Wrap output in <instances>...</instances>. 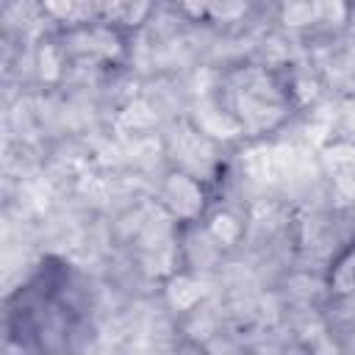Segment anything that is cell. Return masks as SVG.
I'll return each mask as SVG.
<instances>
[{"mask_svg":"<svg viewBox=\"0 0 355 355\" xmlns=\"http://www.w3.org/2000/svg\"><path fill=\"white\" fill-rule=\"evenodd\" d=\"M155 11V0H105V19L122 31L141 28Z\"/></svg>","mask_w":355,"mask_h":355,"instance_id":"ba28073f","label":"cell"},{"mask_svg":"<svg viewBox=\"0 0 355 355\" xmlns=\"http://www.w3.org/2000/svg\"><path fill=\"white\" fill-rule=\"evenodd\" d=\"M164 294H166V302H169L175 311L186 313V311H194V308L202 302L205 286H202V280H200L194 272L178 269V272H172V275L166 277Z\"/></svg>","mask_w":355,"mask_h":355,"instance_id":"52a82bcc","label":"cell"},{"mask_svg":"<svg viewBox=\"0 0 355 355\" xmlns=\"http://www.w3.org/2000/svg\"><path fill=\"white\" fill-rule=\"evenodd\" d=\"M208 6H211V0H178L180 14H183L186 19H191V22H205Z\"/></svg>","mask_w":355,"mask_h":355,"instance_id":"5bb4252c","label":"cell"},{"mask_svg":"<svg viewBox=\"0 0 355 355\" xmlns=\"http://www.w3.org/2000/svg\"><path fill=\"white\" fill-rule=\"evenodd\" d=\"M225 108L233 114L244 136H266L291 114L288 83L261 64L236 67L225 78Z\"/></svg>","mask_w":355,"mask_h":355,"instance_id":"6da1fadb","label":"cell"},{"mask_svg":"<svg viewBox=\"0 0 355 355\" xmlns=\"http://www.w3.org/2000/svg\"><path fill=\"white\" fill-rule=\"evenodd\" d=\"M324 288L333 300H352L355 297V239H349L327 263Z\"/></svg>","mask_w":355,"mask_h":355,"instance_id":"5b68a950","label":"cell"},{"mask_svg":"<svg viewBox=\"0 0 355 355\" xmlns=\"http://www.w3.org/2000/svg\"><path fill=\"white\" fill-rule=\"evenodd\" d=\"M252 11V0H211L205 22L211 25H236L244 22Z\"/></svg>","mask_w":355,"mask_h":355,"instance_id":"30bf717a","label":"cell"},{"mask_svg":"<svg viewBox=\"0 0 355 355\" xmlns=\"http://www.w3.org/2000/svg\"><path fill=\"white\" fill-rule=\"evenodd\" d=\"M158 205L172 216L175 225H194L205 219L208 211V189L205 180L189 169L169 166L158 183Z\"/></svg>","mask_w":355,"mask_h":355,"instance_id":"7a4b0ae2","label":"cell"},{"mask_svg":"<svg viewBox=\"0 0 355 355\" xmlns=\"http://www.w3.org/2000/svg\"><path fill=\"white\" fill-rule=\"evenodd\" d=\"M352 17V0H313V28L341 31Z\"/></svg>","mask_w":355,"mask_h":355,"instance_id":"9c48e42d","label":"cell"},{"mask_svg":"<svg viewBox=\"0 0 355 355\" xmlns=\"http://www.w3.org/2000/svg\"><path fill=\"white\" fill-rule=\"evenodd\" d=\"M286 28H313V0H288L280 11Z\"/></svg>","mask_w":355,"mask_h":355,"instance_id":"8fae6325","label":"cell"},{"mask_svg":"<svg viewBox=\"0 0 355 355\" xmlns=\"http://www.w3.org/2000/svg\"><path fill=\"white\" fill-rule=\"evenodd\" d=\"M319 161L336 205H355V139H330L319 150Z\"/></svg>","mask_w":355,"mask_h":355,"instance_id":"3957f363","label":"cell"},{"mask_svg":"<svg viewBox=\"0 0 355 355\" xmlns=\"http://www.w3.org/2000/svg\"><path fill=\"white\" fill-rule=\"evenodd\" d=\"M244 230H247L244 219L230 208H216L202 222V233L208 236L211 247L219 250V252H227V250L239 247L241 239H244Z\"/></svg>","mask_w":355,"mask_h":355,"instance_id":"8992f818","label":"cell"},{"mask_svg":"<svg viewBox=\"0 0 355 355\" xmlns=\"http://www.w3.org/2000/svg\"><path fill=\"white\" fill-rule=\"evenodd\" d=\"M122 28H116L114 22H108L105 17L100 22L92 25H78L69 33L72 50L80 58L97 61V64H114L125 55V44H122Z\"/></svg>","mask_w":355,"mask_h":355,"instance_id":"277c9868","label":"cell"},{"mask_svg":"<svg viewBox=\"0 0 355 355\" xmlns=\"http://www.w3.org/2000/svg\"><path fill=\"white\" fill-rule=\"evenodd\" d=\"M64 58H67L64 47H58L53 42L42 44V50H39V72H42V78H50V80L58 78V72L64 67Z\"/></svg>","mask_w":355,"mask_h":355,"instance_id":"7c38bea8","label":"cell"},{"mask_svg":"<svg viewBox=\"0 0 355 355\" xmlns=\"http://www.w3.org/2000/svg\"><path fill=\"white\" fill-rule=\"evenodd\" d=\"M78 0H42V8L47 17L58 19V22H72V17L78 14Z\"/></svg>","mask_w":355,"mask_h":355,"instance_id":"4fadbf2b","label":"cell"}]
</instances>
